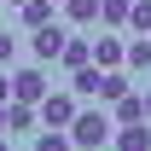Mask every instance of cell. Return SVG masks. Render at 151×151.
<instances>
[{"label":"cell","instance_id":"6da1fadb","mask_svg":"<svg viewBox=\"0 0 151 151\" xmlns=\"http://www.w3.org/2000/svg\"><path fill=\"white\" fill-rule=\"evenodd\" d=\"M111 134H116V122H111L105 111H76V122H70V145L93 151V145H111Z\"/></svg>","mask_w":151,"mask_h":151},{"label":"cell","instance_id":"7a4b0ae2","mask_svg":"<svg viewBox=\"0 0 151 151\" xmlns=\"http://www.w3.org/2000/svg\"><path fill=\"white\" fill-rule=\"evenodd\" d=\"M35 111H41V122H47V128H70V122H76V93H64V87L52 93V87H47V99H41Z\"/></svg>","mask_w":151,"mask_h":151},{"label":"cell","instance_id":"3957f363","mask_svg":"<svg viewBox=\"0 0 151 151\" xmlns=\"http://www.w3.org/2000/svg\"><path fill=\"white\" fill-rule=\"evenodd\" d=\"M29 52H35L41 64H58V52H64V29H58V18L41 23V29H29Z\"/></svg>","mask_w":151,"mask_h":151},{"label":"cell","instance_id":"277c9868","mask_svg":"<svg viewBox=\"0 0 151 151\" xmlns=\"http://www.w3.org/2000/svg\"><path fill=\"white\" fill-rule=\"evenodd\" d=\"M12 99H23V105H41V99H47V70H41V58L29 64V70L12 76Z\"/></svg>","mask_w":151,"mask_h":151},{"label":"cell","instance_id":"5b68a950","mask_svg":"<svg viewBox=\"0 0 151 151\" xmlns=\"http://www.w3.org/2000/svg\"><path fill=\"white\" fill-rule=\"evenodd\" d=\"M122 58H128V41L122 35H93V64L99 70H116Z\"/></svg>","mask_w":151,"mask_h":151},{"label":"cell","instance_id":"8992f818","mask_svg":"<svg viewBox=\"0 0 151 151\" xmlns=\"http://www.w3.org/2000/svg\"><path fill=\"white\" fill-rule=\"evenodd\" d=\"M111 145H122V151H151V122H122V128L111 134Z\"/></svg>","mask_w":151,"mask_h":151},{"label":"cell","instance_id":"52a82bcc","mask_svg":"<svg viewBox=\"0 0 151 151\" xmlns=\"http://www.w3.org/2000/svg\"><path fill=\"white\" fill-rule=\"evenodd\" d=\"M58 64H64V76H70V70H81V64H93V41L64 35V52H58Z\"/></svg>","mask_w":151,"mask_h":151},{"label":"cell","instance_id":"ba28073f","mask_svg":"<svg viewBox=\"0 0 151 151\" xmlns=\"http://www.w3.org/2000/svg\"><path fill=\"white\" fill-rule=\"evenodd\" d=\"M58 18V0H23L18 6V23L23 29H41V23H52Z\"/></svg>","mask_w":151,"mask_h":151},{"label":"cell","instance_id":"9c48e42d","mask_svg":"<svg viewBox=\"0 0 151 151\" xmlns=\"http://www.w3.org/2000/svg\"><path fill=\"white\" fill-rule=\"evenodd\" d=\"M41 122V111L35 105H23V99H6V134H29Z\"/></svg>","mask_w":151,"mask_h":151},{"label":"cell","instance_id":"30bf717a","mask_svg":"<svg viewBox=\"0 0 151 151\" xmlns=\"http://www.w3.org/2000/svg\"><path fill=\"white\" fill-rule=\"evenodd\" d=\"M111 122L122 128V122H145V93H122L111 99Z\"/></svg>","mask_w":151,"mask_h":151},{"label":"cell","instance_id":"8fae6325","mask_svg":"<svg viewBox=\"0 0 151 151\" xmlns=\"http://www.w3.org/2000/svg\"><path fill=\"white\" fill-rule=\"evenodd\" d=\"M128 6L134 0H99V18L111 23V29H128Z\"/></svg>","mask_w":151,"mask_h":151},{"label":"cell","instance_id":"7c38bea8","mask_svg":"<svg viewBox=\"0 0 151 151\" xmlns=\"http://www.w3.org/2000/svg\"><path fill=\"white\" fill-rule=\"evenodd\" d=\"M128 35H151V0H134L128 6Z\"/></svg>","mask_w":151,"mask_h":151},{"label":"cell","instance_id":"4fadbf2b","mask_svg":"<svg viewBox=\"0 0 151 151\" xmlns=\"http://www.w3.org/2000/svg\"><path fill=\"white\" fill-rule=\"evenodd\" d=\"M64 18L70 23H93L99 18V0H64Z\"/></svg>","mask_w":151,"mask_h":151},{"label":"cell","instance_id":"5bb4252c","mask_svg":"<svg viewBox=\"0 0 151 151\" xmlns=\"http://www.w3.org/2000/svg\"><path fill=\"white\" fill-rule=\"evenodd\" d=\"M128 70H151V41H128Z\"/></svg>","mask_w":151,"mask_h":151},{"label":"cell","instance_id":"9a60e30c","mask_svg":"<svg viewBox=\"0 0 151 151\" xmlns=\"http://www.w3.org/2000/svg\"><path fill=\"white\" fill-rule=\"evenodd\" d=\"M35 151H70V134H64V128H52V134H41V139H35Z\"/></svg>","mask_w":151,"mask_h":151},{"label":"cell","instance_id":"2e32d148","mask_svg":"<svg viewBox=\"0 0 151 151\" xmlns=\"http://www.w3.org/2000/svg\"><path fill=\"white\" fill-rule=\"evenodd\" d=\"M12 52H18V35H6V29H0V64H6Z\"/></svg>","mask_w":151,"mask_h":151},{"label":"cell","instance_id":"e0dca14e","mask_svg":"<svg viewBox=\"0 0 151 151\" xmlns=\"http://www.w3.org/2000/svg\"><path fill=\"white\" fill-rule=\"evenodd\" d=\"M6 99H12V76H0V105H6Z\"/></svg>","mask_w":151,"mask_h":151},{"label":"cell","instance_id":"ac0fdd59","mask_svg":"<svg viewBox=\"0 0 151 151\" xmlns=\"http://www.w3.org/2000/svg\"><path fill=\"white\" fill-rule=\"evenodd\" d=\"M0 134H6V105H0Z\"/></svg>","mask_w":151,"mask_h":151},{"label":"cell","instance_id":"d6986e66","mask_svg":"<svg viewBox=\"0 0 151 151\" xmlns=\"http://www.w3.org/2000/svg\"><path fill=\"white\" fill-rule=\"evenodd\" d=\"M145 122H151V93H145Z\"/></svg>","mask_w":151,"mask_h":151},{"label":"cell","instance_id":"ffe728a7","mask_svg":"<svg viewBox=\"0 0 151 151\" xmlns=\"http://www.w3.org/2000/svg\"><path fill=\"white\" fill-rule=\"evenodd\" d=\"M6 6H23V0H6Z\"/></svg>","mask_w":151,"mask_h":151},{"label":"cell","instance_id":"44dd1931","mask_svg":"<svg viewBox=\"0 0 151 151\" xmlns=\"http://www.w3.org/2000/svg\"><path fill=\"white\" fill-rule=\"evenodd\" d=\"M58 6H64V0H58Z\"/></svg>","mask_w":151,"mask_h":151}]
</instances>
